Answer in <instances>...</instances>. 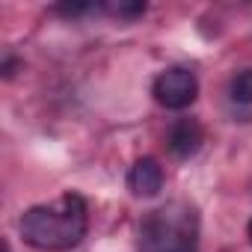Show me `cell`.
<instances>
[{
	"label": "cell",
	"mask_w": 252,
	"mask_h": 252,
	"mask_svg": "<svg viewBox=\"0 0 252 252\" xmlns=\"http://www.w3.org/2000/svg\"><path fill=\"white\" fill-rule=\"evenodd\" d=\"M152 95L166 110H187L199 95V80H196V74L190 68L172 65V68H166V71H160L155 77Z\"/></svg>",
	"instance_id": "3957f363"
},
{
	"label": "cell",
	"mask_w": 252,
	"mask_h": 252,
	"mask_svg": "<svg viewBox=\"0 0 252 252\" xmlns=\"http://www.w3.org/2000/svg\"><path fill=\"white\" fill-rule=\"evenodd\" d=\"M202 143H205V131L196 119H175L166 131V149L181 160L193 158L202 149Z\"/></svg>",
	"instance_id": "277c9868"
},
{
	"label": "cell",
	"mask_w": 252,
	"mask_h": 252,
	"mask_svg": "<svg viewBox=\"0 0 252 252\" xmlns=\"http://www.w3.org/2000/svg\"><path fill=\"white\" fill-rule=\"evenodd\" d=\"M231 101L237 104H252V68L237 71L231 77Z\"/></svg>",
	"instance_id": "52a82bcc"
},
{
	"label": "cell",
	"mask_w": 252,
	"mask_h": 252,
	"mask_svg": "<svg viewBox=\"0 0 252 252\" xmlns=\"http://www.w3.org/2000/svg\"><path fill=\"white\" fill-rule=\"evenodd\" d=\"M101 12L119 18V21H134L146 12V3H140V0H119V3H101Z\"/></svg>",
	"instance_id": "8992f818"
},
{
	"label": "cell",
	"mask_w": 252,
	"mask_h": 252,
	"mask_svg": "<svg viewBox=\"0 0 252 252\" xmlns=\"http://www.w3.org/2000/svg\"><path fill=\"white\" fill-rule=\"evenodd\" d=\"M128 190L137 199H155L163 190V166L155 158H140L128 172Z\"/></svg>",
	"instance_id": "5b68a950"
},
{
	"label": "cell",
	"mask_w": 252,
	"mask_h": 252,
	"mask_svg": "<svg viewBox=\"0 0 252 252\" xmlns=\"http://www.w3.org/2000/svg\"><path fill=\"white\" fill-rule=\"evenodd\" d=\"M246 231H249V240H252V220H249V228H246Z\"/></svg>",
	"instance_id": "ba28073f"
},
{
	"label": "cell",
	"mask_w": 252,
	"mask_h": 252,
	"mask_svg": "<svg viewBox=\"0 0 252 252\" xmlns=\"http://www.w3.org/2000/svg\"><path fill=\"white\" fill-rule=\"evenodd\" d=\"M140 252H199V214L187 202L152 211L140 225Z\"/></svg>",
	"instance_id": "7a4b0ae2"
},
{
	"label": "cell",
	"mask_w": 252,
	"mask_h": 252,
	"mask_svg": "<svg viewBox=\"0 0 252 252\" xmlns=\"http://www.w3.org/2000/svg\"><path fill=\"white\" fill-rule=\"evenodd\" d=\"M21 237L33 249L42 252H65L77 246L86 237L89 228V211L83 196L77 193H63L60 199L48 205H33L24 211L21 222Z\"/></svg>",
	"instance_id": "6da1fadb"
}]
</instances>
